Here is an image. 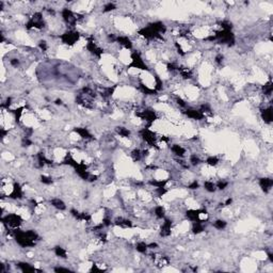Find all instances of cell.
<instances>
[{"instance_id":"27","label":"cell","mask_w":273,"mask_h":273,"mask_svg":"<svg viewBox=\"0 0 273 273\" xmlns=\"http://www.w3.org/2000/svg\"><path fill=\"white\" fill-rule=\"evenodd\" d=\"M272 89H273V84H272L271 81H269L268 83H266L263 87V92H265V94H266L267 96H270V95H271V93H272Z\"/></svg>"},{"instance_id":"48","label":"cell","mask_w":273,"mask_h":273,"mask_svg":"<svg viewBox=\"0 0 273 273\" xmlns=\"http://www.w3.org/2000/svg\"><path fill=\"white\" fill-rule=\"evenodd\" d=\"M177 68H178V67H177V66L174 64V63H169V64H167V69H169V71H171V72L175 71V69H177Z\"/></svg>"},{"instance_id":"35","label":"cell","mask_w":273,"mask_h":273,"mask_svg":"<svg viewBox=\"0 0 273 273\" xmlns=\"http://www.w3.org/2000/svg\"><path fill=\"white\" fill-rule=\"evenodd\" d=\"M225 226H226V222L223 220H217L213 223V227H215L217 229H223Z\"/></svg>"},{"instance_id":"16","label":"cell","mask_w":273,"mask_h":273,"mask_svg":"<svg viewBox=\"0 0 273 273\" xmlns=\"http://www.w3.org/2000/svg\"><path fill=\"white\" fill-rule=\"evenodd\" d=\"M23 195H24V193H23V190H22L20 185L19 183H14L13 191H12V193L9 195V197H10V199H22Z\"/></svg>"},{"instance_id":"44","label":"cell","mask_w":273,"mask_h":273,"mask_svg":"<svg viewBox=\"0 0 273 273\" xmlns=\"http://www.w3.org/2000/svg\"><path fill=\"white\" fill-rule=\"evenodd\" d=\"M156 192H157L158 196H162L167 193V189H165V187L164 188H156Z\"/></svg>"},{"instance_id":"6","label":"cell","mask_w":273,"mask_h":273,"mask_svg":"<svg viewBox=\"0 0 273 273\" xmlns=\"http://www.w3.org/2000/svg\"><path fill=\"white\" fill-rule=\"evenodd\" d=\"M139 34L142 36H144L145 39H148V40L162 39V36H161L159 33L156 32L151 26H147V27H145V28H143V29H141L139 31Z\"/></svg>"},{"instance_id":"3","label":"cell","mask_w":273,"mask_h":273,"mask_svg":"<svg viewBox=\"0 0 273 273\" xmlns=\"http://www.w3.org/2000/svg\"><path fill=\"white\" fill-rule=\"evenodd\" d=\"M23 222V219L19 215H16V213H10V215H6L2 218V223L8 226H11V227L16 228L18 227Z\"/></svg>"},{"instance_id":"11","label":"cell","mask_w":273,"mask_h":273,"mask_svg":"<svg viewBox=\"0 0 273 273\" xmlns=\"http://www.w3.org/2000/svg\"><path fill=\"white\" fill-rule=\"evenodd\" d=\"M87 49L91 53H93L94 56H96L98 58H100V56L103 55V49H100L99 47H97L96 44L94 42H89L87 44Z\"/></svg>"},{"instance_id":"22","label":"cell","mask_w":273,"mask_h":273,"mask_svg":"<svg viewBox=\"0 0 273 273\" xmlns=\"http://www.w3.org/2000/svg\"><path fill=\"white\" fill-rule=\"evenodd\" d=\"M18 268H19L23 272H34V271H36V269L34 268V267L30 266L29 263H18Z\"/></svg>"},{"instance_id":"9","label":"cell","mask_w":273,"mask_h":273,"mask_svg":"<svg viewBox=\"0 0 273 273\" xmlns=\"http://www.w3.org/2000/svg\"><path fill=\"white\" fill-rule=\"evenodd\" d=\"M62 17H63V19H64L68 25H71V26H75V25H76L77 17L75 16L74 13H73L71 10L64 9V10L62 11Z\"/></svg>"},{"instance_id":"54","label":"cell","mask_w":273,"mask_h":273,"mask_svg":"<svg viewBox=\"0 0 273 273\" xmlns=\"http://www.w3.org/2000/svg\"><path fill=\"white\" fill-rule=\"evenodd\" d=\"M10 62H11V64L13 65V66H17V65L19 64V61H18L17 59H12Z\"/></svg>"},{"instance_id":"7","label":"cell","mask_w":273,"mask_h":273,"mask_svg":"<svg viewBox=\"0 0 273 273\" xmlns=\"http://www.w3.org/2000/svg\"><path fill=\"white\" fill-rule=\"evenodd\" d=\"M141 135L143 140L145 142H147L148 144L153 146V147H156V137H155V133L153 131H151L148 128H144L141 130Z\"/></svg>"},{"instance_id":"45","label":"cell","mask_w":273,"mask_h":273,"mask_svg":"<svg viewBox=\"0 0 273 273\" xmlns=\"http://www.w3.org/2000/svg\"><path fill=\"white\" fill-rule=\"evenodd\" d=\"M39 46H40V48L42 49L43 51H45V50H47V43H46L45 41H40Z\"/></svg>"},{"instance_id":"36","label":"cell","mask_w":273,"mask_h":273,"mask_svg":"<svg viewBox=\"0 0 273 273\" xmlns=\"http://www.w3.org/2000/svg\"><path fill=\"white\" fill-rule=\"evenodd\" d=\"M141 153H142L141 151H139V149H135V151L131 153L132 159H133L135 161H139L142 157H143V155H142Z\"/></svg>"},{"instance_id":"37","label":"cell","mask_w":273,"mask_h":273,"mask_svg":"<svg viewBox=\"0 0 273 273\" xmlns=\"http://www.w3.org/2000/svg\"><path fill=\"white\" fill-rule=\"evenodd\" d=\"M180 74H181V76H183L185 79H190V78L192 77V74H191V72L190 71H188V68L180 69Z\"/></svg>"},{"instance_id":"8","label":"cell","mask_w":273,"mask_h":273,"mask_svg":"<svg viewBox=\"0 0 273 273\" xmlns=\"http://www.w3.org/2000/svg\"><path fill=\"white\" fill-rule=\"evenodd\" d=\"M137 115L140 116L142 119H145L149 124H151L154 121L157 119V115H156L155 111H153V110H144L141 113H137Z\"/></svg>"},{"instance_id":"30","label":"cell","mask_w":273,"mask_h":273,"mask_svg":"<svg viewBox=\"0 0 273 273\" xmlns=\"http://www.w3.org/2000/svg\"><path fill=\"white\" fill-rule=\"evenodd\" d=\"M140 88H141V91L144 94H147V95H154V94L157 93L156 90H151V89H148L147 87H145L143 83H140Z\"/></svg>"},{"instance_id":"49","label":"cell","mask_w":273,"mask_h":273,"mask_svg":"<svg viewBox=\"0 0 273 273\" xmlns=\"http://www.w3.org/2000/svg\"><path fill=\"white\" fill-rule=\"evenodd\" d=\"M197 188H199V183H197V181H193L191 185H189V189H191V190L197 189Z\"/></svg>"},{"instance_id":"23","label":"cell","mask_w":273,"mask_h":273,"mask_svg":"<svg viewBox=\"0 0 273 273\" xmlns=\"http://www.w3.org/2000/svg\"><path fill=\"white\" fill-rule=\"evenodd\" d=\"M172 151H173V153H174L175 155H176V156L183 157V155H185V153H186V149H185L183 147H181L180 145L174 144L173 146H172Z\"/></svg>"},{"instance_id":"47","label":"cell","mask_w":273,"mask_h":273,"mask_svg":"<svg viewBox=\"0 0 273 273\" xmlns=\"http://www.w3.org/2000/svg\"><path fill=\"white\" fill-rule=\"evenodd\" d=\"M223 59H224V57H223V55H221V53H219V55H217V57H215V62L218 63V64H221L222 61H223Z\"/></svg>"},{"instance_id":"31","label":"cell","mask_w":273,"mask_h":273,"mask_svg":"<svg viewBox=\"0 0 273 273\" xmlns=\"http://www.w3.org/2000/svg\"><path fill=\"white\" fill-rule=\"evenodd\" d=\"M117 132L121 137H124V138H127L130 135V131L125 127H117Z\"/></svg>"},{"instance_id":"28","label":"cell","mask_w":273,"mask_h":273,"mask_svg":"<svg viewBox=\"0 0 273 273\" xmlns=\"http://www.w3.org/2000/svg\"><path fill=\"white\" fill-rule=\"evenodd\" d=\"M55 253H56V255L57 256H59V257H62V258H66V251L63 249V247H56V249H55Z\"/></svg>"},{"instance_id":"19","label":"cell","mask_w":273,"mask_h":273,"mask_svg":"<svg viewBox=\"0 0 273 273\" xmlns=\"http://www.w3.org/2000/svg\"><path fill=\"white\" fill-rule=\"evenodd\" d=\"M116 42H119L121 45H123L127 49H130L132 47L131 41L127 36H119V38H116Z\"/></svg>"},{"instance_id":"51","label":"cell","mask_w":273,"mask_h":273,"mask_svg":"<svg viewBox=\"0 0 273 273\" xmlns=\"http://www.w3.org/2000/svg\"><path fill=\"white\" fill-rule=\"evenodd\" d=\"M103 224H104V226H109V225H111V220H110L109 218H104Z\"/></svg>"},{"instance_id":"40","label":"cell","mask_w":273,"mask_h":273,"mask_svg":"<svg viewBox=\"0 0 273 273\" xmlns=\"http://www.w3.org/2000/svg\"><path fill=\"white\" fill-rule=\"evenodd\" d=\"M41 181H42L43 183H45V185H50V183H52V179L50 178V177L48 176H41Z\"/></svg>"},{"instance_id":"14","label":"cell","mask_w":273,"mask_h":273,"mask_svg":"<svg viewBox=\"0 0 273 273\" xmlns=\"http://www.w3.org/2000/svg\"><path fill=\"white\" fill-rule=\"evenodd\" d=\"M171 227H172V221L169 220V219H165L162 227H161L160 235L162 237H167L171 235Z\"/></svg>"},{"instance_id":"26","label":"cell","mask_w":273,"mask_h":273,"mask_svg":"<svg viewBox=\"0 0 273 273\" xmlns=\"http://www.w3.org/2000/svg\"><path fill=\"white\" fill-rule=\"evenodd\" d=\"M167 180H151L149 183L151 186H155L156 188H164L167 185Z\"/></svg>"},{"instance_id":"5","label":"cell","mask_w":273,"mask_h":273,"mask_svg":"<svg viewBox=\"0 0 273 273\" xmlns=\"http://www.w3.org/2000/svg\"><path fill=\"white\" fill-rule=\"evenodd\" d=\"M62 42L66 44V45H74L75 43L79 40V33L75 32V31H67L65 32L64 34L61 35Z\"/></svg>"},{"instance_id":"58","label":"cell","mask_w":273,"mask_h":273,"mask_svg":"<svg viewBox=\"0 0 273 273\" xmlns=\"http://www.w3.org/2000/svg\"><path fill=\"white\" fill-rule=\"evenodd\" d=\"M268 256H269L270 260H271V261H273V257H272V254H271V253H269V254H268Z\"/></svg>"},{"instance_id":"12","label":"cell","mask_w":273,"mask_h":273,"mask_svg":"<svg viewBox=\"0 0 273 273\" xmlns=\"http://www.w3.org/2000/svg\"><path fill=\"white\" fill-rule=\"evenodd\" d=\"M259 186L263 189V192L268 193L271 187L273 186V180L271 178H260L259 179Z\"/></svg>"},{"instance_id":"38","label":"cell","mask_w":273,"mask_h":273,"mask_svg":"<svg viewBox=\"0 0 273 273\" xmlns=\"http://www.w3.org/2000/svg\"><path fill=\"white\" fill-rule=\"evenodd\" d=\"M190 162H191L192 165H197V164L201 162V160H199V158L197 157L196 155H191V157H190Z\"/></svg>"},{"instance_id":"43","label":"cell","mask_w":273,"mask_h":273,"mask_svg":"<svg viewBox=\"0 0 273 273\" xmlns=\"http://www.w3.org/2000/svg\"><path fill=\"white\" fill-rule=\"evenodd\" d=\"M115 9V4L114 3H108L104 9V12H110V11H113Z\"/></svg>"},{"instance_id":"56","label":"cell","mask_w":273,"mask_h":273,"mask_svg":"<svg viewBox=\"0 0 273 273\" xmlns=\"http://www.w3.org/2000/svg\"><path fill=\"white\" fill-rule=\"evenodd\" d=\"M231 202H233V199H228L227 201H226V203H225V205H229V204H231Z\"/></svg>"},{"instance_id":"20","label":"cell","mask_w":273,"mask_h":273,"mask_svg":"<svg viewBox=\"0 0 273 273\" xmlns=\"http://www.w3.org/2000/svg\"><path fill=\"white\" fill-rule=\"evenodd\" d=\"M149 26H151L156 32L159 33V34L165 32V26H164V24L161 23V22H155V23L151 24Z\"/></svg>"},{"instance_id":"42","label":"cell","mask_w":273,"mask_h":273,"mask_svg":"<svg viewBox=\"0 0 273 273\" xmlns=\"http://www.w3.org/2000/svg\"><path fill=\"white\" fill-rule=\"evenodd\" d=\"M227 185H228L227 181H222V180H220V181L217 183V187H218V189L223 190V189H225V188L227 187Z\"/></svg>"},{"instance_id":"52","label":"cell","mask_w":273,"mask_h":273,"mask_svg":"<svg viewBox=\"0 0 273 273\" xmlns=\"http://www.w3.org/2000/svg\"><path fill=\"white\" fill-rule=\"evenodd\" d=\"M175 46H176L177 50H178V52H179L180 55H181V56H185V55H186V53L183 52V49H181V47H180V46L178 45V43H175Z\"/></svg>"},{"instance_id":"46","label":"cell","mask_w":273,"mask_h":273,"mask_svg":"<svg viewBox=\"0 0 273 273\" xmlns=\"http://www.w3.org/2000/svg\"><path fill=\"white\" fill-rule=\"evenodd\" d=\"M31 144H32V142H31V141L29 140V139H28V137L24 138L23 143H22V145H23V146H30Z\"/></svg>"},{"instance_id":"17","label":"cell","mask_w":273,"mask_h":273,"mask_svg":"<svg viewBox=\"0 0 273 273\" xmlns=\"http://www.w3.org/2000/svg\"><path fill=\"white\" fill-rule=\"evenodd\" d=\"M261 117H263V121L266 123H268V124H270V123L272 122V119H273L272 107H269V108L263 110V111H261Z\"/></svg>"},{"instance_id":"29","label":"cell","mask_w":273,"mask_h":273,"mask_svg":"<svg viewBox=\"0 0 273 273\" xmlns=\"http://www.w3.org/2000/svg\"><path fill=\"white\" fill-rule=\"evenodd\" d=\"M155 215L158 219H162L164 218V208L162 206H157L155 208Z\"/></svg>"},{"instance_id":"34","label":"cell","mask_w":273,"mask_h":273,"mask_svg":"<svg viewBox=\"0 0 273 273\" xmlns=\"http://www.w3.org/2000/svg\"><path fill=\"white\" fill-rule=\"evenodd\" d=\"M206 162L209 164V165H211V167H215V165H217L219 162V158L215 157V156H211V157H208L207 158V160H206Z\"/></svg>"},{"instance_id":"10","label":"cell","mask_w":273,"mask_h":273,"mask_svg":"<svg viewBox=\"0 0 273 273\" xmlns=\"http://www.w3.org/2000/svg\"><path fill=\"white\" fill-rule=\"evenodd\" d=\"M203 212H206L205 210H201V209H199V210H193V209H191V210H188L186 213L187 218L189 219L190 221L192 222H203L199 220V215L201 213H203Z\"/></svg>"},{"instance_id":"15","label":"cell","mask_w":273,"mask_h":273,"mask_svg":"<svg viewBox=\"0 0 273 273\" xmlns=\"http://www.w3.org/2000/svg\"><path fill=\"white\" fill-rule=\"evenodd\" d=\"M186 115L188 116V117H190V119H204V113L201 111V110H192V109H189L187 110L186 112Z\"/></svg>"},{"instance_id":"13","label":"cell","mask_w":273,"mask_h":273,"mask_svg":"<svg viewBox=\"0 0 273 273\" xmlns=\"http://www.w3.org/2000/svg\"><path fill=\"white\" fill-rule=\"evenodd\" d=\"M71 213L74 215L77 220H79V221H85V222L91 221V215H89V213H85V212H79V211H77V210H75V209H72Z\"/></svg>"},{"instance_id":"24","label":"cell","mask_w":273,"mask_h":273,"mask_svg":"<svg viewBox=\"0 0 273 273\" xmlns=\"http://www.w3.org/2000/svg\"><path fill=\"white\" fill-rule=\"evenodd\" d=\"M115 225H119V226H122V227H131L132 223H131V221H129V220L119 218L115 220Z\"/></svg>"},{"instance_id":"33","label":"cell","mask_w":273,"mask_h":273,"mask_svg":"<svg viewBox=\"0 0 273 273\" xmlns=\"http://www.w3.org/2000/svg\"><path fill=\"white\" fill-rule=\"evenodd\" d=\"M204 188H205L208 192H215V183H211V181H205V183H204Z\"/></svg>"},{"instance_id":"21","label":"cell","mask_w":273,"mask_h":273,"mask_svg":"<svg viewBox=\"0 0 273 273\" xmlns=\"http://www.w3.org/2000/svg\"><path fill=\"white\" fill-rule=\"evenodd\" d=\"M50 204H51L55 208L59 209V210H65L66 209V205L64 204V202L60 199H52L50 201Z\"/></svg>"},{"instance_id":"57","label":"cell","mask_w":273,"mask_h":273,"mask_svg":"<svg viewBox=\"0 0 273 273\" xmlns=\"http://www.w3.org/2000/svg\"><path fill=\"white\" fill-rule=\"evenodd\" d=\"M56 104H57V105H61L62 100L61 99H57V100H56Z\"/></svg>"},{"instance_id":"1","label":"cell","mask_w":273,"mask_h":273,"mask_svg":"<svg viewBox=\"0 0 273 273\" xmlns=\"http://www.w3.org/2000/svg\"><path fill=\"white\" fill-rule=\"evenodd\" d=\"M14 236H15V240L20 247H34L35 241L38 240V234L34 231H19V229H15L14 231Z\"/></svg>"},{"instance_id":"2","label":"cell","mask_w":273,"mask_h":273,"mask_svg":"<svg viewBox=\"0 0 273 273\" xmlns=\"http://www.w3.org/2000/svg\"><path fill=\"white\" fill-rule=\"evenodd\" d=\"M215 40H218L219 42L222 44H227L228 46H233L235 44V36L234 34L228 31V30H221L217 31L215 35Z\"/></svg>"},{"instance_id":"41","label":"cell","mask_w":273,"mask_h":273,"mask_svg":"<svg viewBox=\"0 0 273 273\" xmlns=\"http://www.w3.org/2000/svg\"><path fill=\"white\" fill-rule=\"evenodd\" d=\"M23 109L24 108H18V109L14 110V114H15V119H16V121H19L20 116H22V113H23Z\"/></svg>"},{"instance_id":"18","label":"cell","mask_w":273,"mask_h":273,"mask_svg":"<svg viewBox=\"0 0 273 273\" xmlns=\"http://www.w3.org/2000/svg\"><path fill=\"white\" fill-rule=\"evenodd\" d=\"M75 132H77L78 135H80L81 138L85 139V140H90V139H93V137H92V135H91L90 132H89V130H88L87 128H75L74 129Z\"/></svg>"},{"instance_id":"25","label":"cell","mask_w":273,"mask_h":273,"mask_svg":"<svg viewBox=\"0 0 273 273\" xmlns=\"http://www.w3.org/2000/svg\"><path fill=\"white\" fill-rule=\"evenodd\" d=\"M202 223L203 222H194L192 227V231L194 234H199V233H202L204 231V226H203Z\"/></svg>"},{"instance_id":"55","label":"cell","mask_w":273,"mask_h":273,"mask_svg":"<svg viewBox=\"0 0 273 273\" xmlns=\"http://www.w3.org/2000/svg\"><path fill=\"white\" fill-rule=\"evenodd\" d=\"M157 247H158V244L156 243V242H151V243H149L147 245V247H149V249H156Z\"/></svg>"},{"instance_id":"53","label":"cell","mask_w":273,"mask_h":273,"mask_svg":"<svg viewBox=\"0 0 273 273\" xmlns=\"http://www.w3.org/2000/svg\"><path fill=\"white\" fill-rule=\"evenodd\" d=\"M176 101H177V104L179 105V106H181V107H186V103L183 101L181 98H179V97H177V99H176Z\"/></svg>"},{"instance_id":"50","label":"cell","mask_w":273,"mask_h":273,"mask_svg":"<svg viewBox=\"0 0 273 273\" xmlns=\"http://www.w3.org/2000/svg\"><path fill=\"white\" fill-rule=\"evenodd\" d=\"M56 272H68L69 270L66 269V268H62V267H58V268H55Z\"/></svg>"},{"instance_id":"4","label":"cell","mask_w":273,"mask_h":273,"mask_svg":"<svg viewBox=\"0 0 273 273\" xmlns=\"http://www.w3.org/2000/svg\"><path fill=\"white\" fill-rule=\"evenodd\" d=\"M131 59H132V62L129 64V67L139 68V69H142V71H148L147 65L143 62L142 58L140 57V55H139L137 51H135L131 55Z\"/></svg>"},{"instance_id":"32","label":"cell","mask_w":273,"mask_h":273,"mask_svg":"<svg viewBox=\"0 0 273 273\" xmlns=\"http://www.w3.org/2000/svg\"><path fill=\"white\" fill-rule=\"evenodd\" d=\"M147 244L145 243V242H139L138 244H137V251L138 252H140V253H146V251H147Z\"/></svg>"},{"instance_id":"39","label":"cell","mask_w":273,"mask_h":273,"mask_svg":"<svg viewBox=\"0 0 273 273\" xmlns=\"http://www.w3.org/2000/svg\"><path fill=\"white\" fill-rule=\"evenodd\" d=\"M155 79H156V87H155V90L156 91L161 90V89H162V81L160 80V78L158 77V76H156Z\"/></svg>"}]
</instances>
